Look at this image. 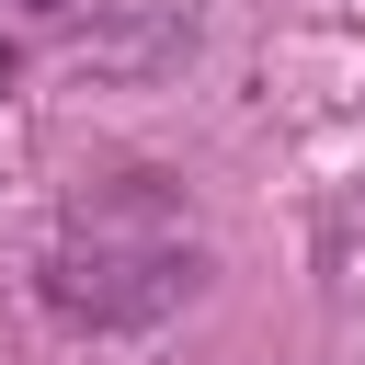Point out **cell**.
I'll return each instance as SVG.
<instances>
[{
	"label": "cell",
	"instance_id": "1",
	"mask_svg": "<svg viewBox=\"0 0 365 365\" xmlns=\"http://www.w3.org/2000/svg\"><path fill=\"white\" fill-rule=\"evenodd\" d=\"M46 308L91 342H137L160 319H182L205 297V217L171 171H103L57 205L46 262H34Z\"/></svg>",
	"mask_w": 365,
	"mask_h": 365
}]
</instances>
